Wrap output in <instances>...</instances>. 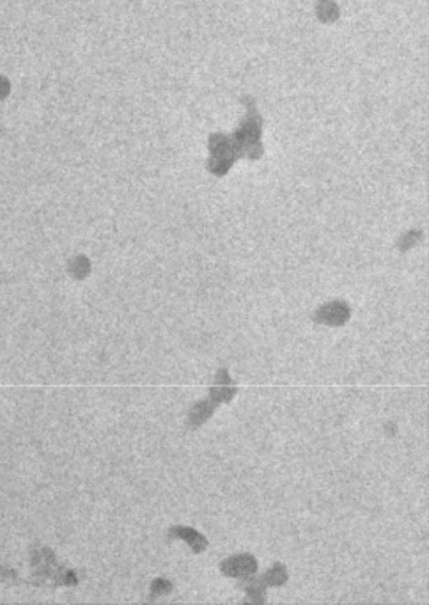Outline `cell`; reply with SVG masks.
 Listing matches in <instances>:
<instances>
[{"instance_id":"obj_3","label":"cell","mask_w":429,"mask_h":605,"mask_svg":"<svg viewBox=\"0 0 429 605\" xmlns=\"http://www.w3.org/2000/svg\"><path fill=\"white\" fill-rule=\"evenodd\" d=\"M236 391L238 389L233 380H231L229 371H227V369H220V371L217 373V378H214V385L210 389V398L213 399L217 405H220V403L231 401V399L236 396Z\"/></svg>"},{"instance_id":"obj_2","label":"cell","mask_w":429,"mask_h":605,"mask_svg":"<svg viewBox=\"0 0 429 605\" xmlns=\"http://www.w3.org/2000/svg\"><path fill=\"white\" fill-rule=\"evenodd\" d=\"M220 570H222V574H226L227 577L249 578L256 575L257 561L256 557L250 554H238L224 561Z\"/></svg>"},{"instance_id":"obj_4","label":"cell","mask_w":429,"mask_h":605,"mask_svg":"<svg viewBox=\"0 0 429 605\" xmlns=\"http://www.w3.org/2000/svg\"><path fill=\"white\" fill-rule=\"evenodd\" d=\"M169 538H181V540L187 541L194 552H203L206 550L208 540L201 534L199 531L192 527H187V525H176L169 531Z\"/></svg>"},{"instance_id":"obj_5","label":"cell","mask_w":429,"mask_h":605,"mask_svg":"<svg viewBox=\"0 0 429 605\" xmlns=\"http://www.w3.org/2000/svg\"><path fill=\"white\" fill-rule=\"evenodd\" d=\"M214 408H217V403H214L211 398L196 403V405L192 406V410H190V414H188L187 425L192 429L199 428V426H203L204 422L213 415Z\"/></svg>"},{"instance_id":"obj_1","label":"cell","mask_w":429,"mask_h":605,"mask_svg":"<svg viewBox=\"0 0 429 605\" xmlns=\"http://www.w3.org/2000/svg\"><path fill=\"white\" fill-rule=\"evenodd\" d=\"M349 316H351V309H349L348 304L344 300H333V302L319 307L314 313V316H312V320L316 323H321V325L341 327L348 322Z\"/></svg>"},{"instance_id":"obj_6","label":"cell","mask_w":429,"mask_h":605,"mask_svg":"<svg viewBox=\"0 0 429 605\" xmlns=\"http://www.w3.org/2000/svg\"><path fill=\"white\" fill-rule=\"evenodd\" d=\"M288 581V570L280 563L273 564L265 575H261V583L265 586H282Z\"/></svg>"},{"instance_id":"obj_7","label":"cell","mask_w":429,"mask_h":605,"mask_svg":"<svg viewBox=\"0 0 429 605\" xmlns=\"http://www.w3.org/2000/svg\"><path fill=\"white\" fill-rule=\"evenodd\" d=\"M153 597H160V595L165 593H170V590H173V584L169 583V581H165V578H157L153 583Z\"/></svg>"}]
</instances>
